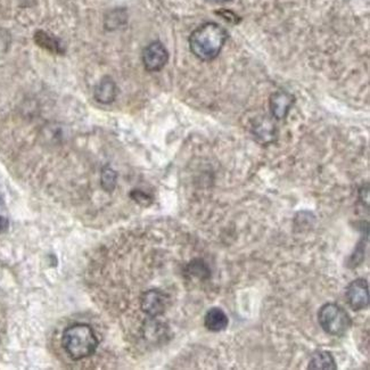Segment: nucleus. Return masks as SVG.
<instances>
[{"label": "nucleus", "instance_id": "1", "mask_svg": "<svg viewBox=\"0 0 370 370\" xmlns=\"http://www.w3.org/2000/svg\"><path fill=\"white\" fill-rule=\"evenodd\" d=\"M227 39L228 33L221 26L205 23L190 35V50L202 61H212L219 55Z\"/></svg>", "mask_w": 370, "mask_h": 370}, {"label": "nucleus", "instance_id": "2", "mask_svg": "<svg viewBox=\"0 0 370 370\" xmlns=\"http://www.w3.org/2000/svg\"><path fill=\"white\" fill-rule=\"evenodd\" d=\"M62 345L73 360H82L96 352L98 340L91 326L77 324L65 329L62 335Z\"/></svg>", "mask_w": 370, "mask_h": 370}, {"label": "nucleus", "instance_id": "3", "mask_svg": "<svg viewBox=\"0 0 370 370\" xmlns=\"http://www.w3.org/2000/svg\"><path fill=\"white\" fill-rule=\"evenodd\" d=\"M318 322L324 332L337 337L348 334L352 327L351 317L336 303H326L320 308Z\"/></svg>", "mask_w": 370, "mask_h": 370}, {"label": "nucleus", "instance_id": "4", "mask_svg": "<svg viewBox=\"0 0 370 370\" xmlns=\"http://www.w3.org/2000/svg\"><path fill=\"white\" fill-rule=\"evenodd\" d=\"M170 303V297L165 292L158 290H149L144 292L140 299V308L142 313L149 318L155 319L163 315Z\"/></svg>", "mask_w": 370, "mask_h": 370}, {"label": "nucleus", "instance_id": "5", "mask_svg": "<svg viewBox=\"0 0 370 370\" xmlns=\"http://www.w3.org/2000/svg\"><path fill=\"white\" fill-rule=\"evenodd\" d=\"M346 299L354 311H361L369 306V286L364 278L352 280L346 287Z\"/></svg>", "mask_w": 370, "mask_h": 370}, {"label": "nucleus", "instance_id": "6", "mask_svg": "<svg viewBox=\"0 0 370 370\" xmlns=\"http://www.w3.org/2000/svg\"><path fill=\"white\" fill-rule=\"evenodd\" d=\"M169 61V53L160 41L151 42L142 52V63L149 72L161 71Z\"/></svg>", "mask_w": 370, "mask_h": 370}, {"label": "nucleus", "instance_id": "7", "mask_svg": "<svg viewBox=\"0 0 370 370\" xmlns=\"http://www.w3.org/2000/svg\"><path fill=\"white\" fill-rule=\"evenodd\" d=\"M295 103L293 95L287 91H277L270 97V112L275 119L284 120L290 113V109Z\"/></svg>", "mask_w": 370, "mask_h": 370}, {"label": "nucleus", "instance_id": "8", "mask_svg": "<svg viewBox=\"0 0 370 370\" xmlns=\"http://www.w3.org/2000/svg\"><path fill=\"white\" fill-rule=\"evenodd\" d=\"M204 325L210 332H222L228 327V315H225V311L220 308H212L204 317Z\"/></svg>", "mask_w": 370, "mask_h": 370}, {"label": "nucleus", "instance_id": "9", "mask_svg": "<svg viewBox=\"0 0 370 370\" xmlns=\"http://www.w3.org/2000/svg\"><path fill=\"white\" fill-rule=\"evenodd\" d=\"M118 87L111 77H104L95 91L96 100L102 104H111L115 100Z\"/></svg>", "mask_w": 370, "mask_h": 370}, {"label": "nucleus", "instance_id": "10", "mask_svg": "<svg viewBox=\"0 0 370 370\" xmlns=\"http://www.w3.org/2000/svg\"><path fill=\"white\" fill-rule=\"evenodd\" d=\"M308 368L311 370H336L337 364L331 352L318 350L310 358Z\"/></svg>", "mask_w": 370, "mask_h": 370}, {"label": "nucleus", "instance_id": "11", "mask_svg": "<svg viewBox=\"0 0 370 370\" xmlns=\"http://www.w3.org/2000/svg\"><path fill=\"white\" fill-rule=\"evenodd\" d=\"M253 132L260 142H271L276 136V128L270 120L263 119L255 124Z\"/></svg>", "mask_w": 370, "mask_h": 370}, {"label": "nucleus", "instance_id": "12", "mask_svg": "<svg viewBox=\"0 0 370 370\" xmlns=\"http://www.w3.org/2000/svg\"><path fill=\"white\" fill-rule=\"evenodd\" d=\"M186 272L189 276L198 278V279H207L211 276V270L202 259H194L186 266Z\"/></svg>", "mask_w": 370, "mask_h": 370}, {"label": "nucleus", "instance_id": "13", "mask_svg": "<svg viewBox=\"0 0 370 370\" xmlns=\"http://www.w3.org/2000/svg\"><path fill=\"white\" fill-rule=\"evenodd\" d=\"M116 179H118V174L115 171L111 169L110 167H105L100 174V184L103 187L104 190H107L109 193L115 189Z\"/></svg>", "mask_w": 370, "mask_h": 370}, {"label": "nucleus", "instance_id": "14", "mask_svg": "<svg viewBox=\"0 0 370 370\" xmlns=\"http://www.w3.org/2000/svg\"><path fill=\"white\" fill-rule=\"evenodd\" d=\"M37 44L41 46L44 48L48 49L50 52H59V44L56 41L55 39L49 36L44 31H38L35 36Z\"/></svg>", "mask_w": 370, "mask_h": 370}, {"label": "nucleus", "instance_id": "15", "mask_svg": "<svg viewBox=\"0 0 370 370\" xmlns=\"http://www.w3.org/2000/svg\"><path fill=\"white\" fill-rule=\"evenodd\" d=\"M131 197L137 203L144 206L149 205L151 203V197L142 190H133L131 193Z\"/></svg>", "mask_w": 370, "mask_h": 370}, {"label": "nucleus", "instance_id": "16", "mask_svg": "<svg viewBox=\"0 0 370 370\" xmlns=\"http://www.w3.org/2000/svg\"><path fill=\"white\" fill-rule=\"evenodd\" d=\"M10 37L5 30H0V53L5 52L10 45Z\"/></svg>", "mask_w": 370, "mask_h": 370}, {"label": "nucleus", "instance_id": "17", "mask_svg": "<svg viewBox=\"0 0 370 370\" xmlns=\"http://www.w3.org/2000/svg\"><path fill=\"white\" fill-rule=\"evenodd\" d=\"M8 225H10V223H8V220H7L6 218L0 216V234L6 232L7 228H8Z\"/></svg>", "mask_w": 370, "mask_h": 370}, {"label": "nucleus", "instance_id": "18", "mask_svg": "<svg viewBox=\"0 0 370 370\" xmlns=\"http://www.w3.org/2000/svg\"><path fill=\"white\" fill-rule=\"evenodd\" d=\"M216 3H225V1H229V0H214Z\"/></svg>", "mask_w": 370, "mask_h": 370}]
</instances>
